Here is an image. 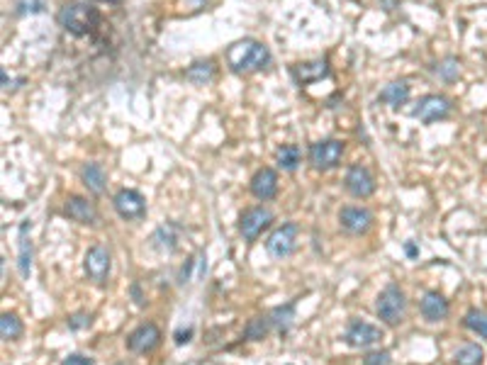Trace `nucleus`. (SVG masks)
<instances>
[{"label": "nucleus", "mask_w": 487, "mask_h": 365, "mask_svg": "<svg viewBox=\"0 0 487 365\" xmlns=\"http://www.w3.org/2000/svg\"><path fill=\"white\" fill-rule=\"evenodd\" d=\"M227 64L234 74H254L271 64V51L256 40H241L227 49Z\"/></svg>", "instance_id": "1"}, {"label": "nucleus", "mask_w": 487, "mask_h": 365, "mask_svg": "<svg viewBox=\"0 0 487 365\" xmlns=\"http://www.w3.org/2000/svg\"><path fill=\"white\" fill-rule=\"evenodd\" d=\"M61 30H66L74 37H85L100 25V12L93 6H85V3H66L64 8L56 15Z\"/></svg>", "instance_id": "2"}, {"label": "nucleus", "mask_w": 487, "mask_h": 365, "mask_svg": "<svg viewBox=\"0 0 487 365\" xmlns=\"http://www.w3.org/2000/svg\"><path fill=\"white\" fill-rule=\"evenodd\" d=\"M375 314L380 316V321H385L388 326H398L404 321L407 314V300H404V292L400 290V285L390 282L383 292L375 300Z\"/></svg>", "instance_id": "3"}, {"label": "nucleus", "mask_w": 487, "mask_h": 365, "mask_svg": "<svg viewBox=\"0 0 487 365\" xmlns=\"http://www.w3.org/2000/svg\"><path fill=\"white\" fill-rule=\"evenodd\" d=\"M343 156V142L339 139H322V142L309 146V163L317 171H332L341 163Z\"/></svg>", "instance_id": "4"}, {"label": "nucleus", "mask_w": 487, "mask_h": 365, "mask_svg": "<svg viewBox=\"0 0 487 365\" xmlns=\"http://www.w3.org/2000/svg\"><path fill=\"white\" fill-rule=\"evenodd\" d=\"M298 234H300V227L295 222L280 224V227L268 237V241H266V251L273 258H278V261H283V258H288L290 253L295 251V246H298Z\"/></svg>", "instance_id": "5"}, {"label": "nucleus", "mask_w": 487, "mask_h": 365, "mask_svg": "<svg viewBox=\"0 0 487 365\" xmlns=\"http://www.w3.org/2000/svg\"><path fill=\"white\" fill-rule=\"evenodd\" d=\"M83 268L88 280H93L95 285H105L110 278V271H112V256H110V251L105 246H93L85 253Z\"/></svg>", "instance_id": "6"}, {"label": "nucleus", "mask_w": 487, "mask_h": 365, "mask_svg": "<svg viewBox=\"0 0 487 365\" xmlns=\"http://www.w3.org/2000/svg\"><path fill=\"white\" fill-rule=\"evenodd\" d=\"M271 222H273V212L268 207H251L239 219V232L246 241H256L264 234V229L271 227Z\"/></svg>", "instance_id": "7"}, {"label": "nucleus", "mask_w": 487, "mask_h": 365, "mask_svg": "<svg viewBox=\"0 0 487 365\" xmlns=\"http://www.w3.org/2000/svg\"><path fill=\"white\" fill-rule=\"evenodd\" d=\"M451 114V100L443 95H424L412 110V117L422 119L424 124H432Z\"/></svg>", "instance_id": "8"}, {"label": "nucleus", "mask_w": 487, "mask_h": 365, "mask_svg": "<svg viewBox=\"0 0 487 365\" xmlns=\"http://www.w3.org/2000/svg\"><path fill=\"white\" fill-rule=\"evenodd\" d=\"M348 346L353 348H368V346H375L380 343L383 339V331L378 326L368 324V321H361V319H351L346 326V334H343Z\"/></svg>", "instance_id": "9"}, {"label": "nucleus", "mask_w": 487, "mask_h": 365, "mask_svg": "<svg viewBox=\"0 0 487 365\" xmlns=\"http://www.w3.org/2000/svg\"><path fill=\"white\" fill-rule=\"evenodd\" d=\"M112 207H114V212L119 214L122 219H139V217H144V212H146V200H144V195L142 193H137V190H119L117 195L112 198Z\"/></svg>", "instance_id": "10"}, {"label": "nucleus", "mask_w": 487, "mask_h": 365, "mask_svg": "<svg viewBox=\"0 0 487 365\" xmlns=\"http://www.w3.org/2000/svg\"><path fill=\"white\" fill-rule=\"evenodd\" d=\"M343 185H346L348 193H351L353 198H358V200L370 198V195L375 193V178L366 166H351V168H348L346 178H343Z\"/></svg>", "instance_id": "11"}, {"label": "nucleus", "mask_w": 487, "mask_h": 365, "mask_svg": "<svg viewBox=\"0 0 487 365\" xmlns=\"http://www.w3.org/2000/svg\"><path fill=\"white\" fill-rule=\"evenodd\" d=\"M159 343H161V329L156 324H151V321L137 326V329L127 336V348H130L132 353H151Z\"/></svg>", "instance_id": "12"}, {"label": "nucleus", "mask_w": 487, "mask_h": 365, "mask_svg": "<svg viewBox=\"0 0 487 365\" xmlns=\"http://www.w3.org/2000/svg\"><path fill=\"white\" fill-rule=\"evenodd\" d=\"M339 222L346 229L348 234H366L370 227H373V214L366 207H343L341 214H339Z\"/></svg>", "instance_id": "13"}, {"label": "nucleus", "mask_w": 487, "mask_h": 365, "mask_svg": "<svg viewBox=\"0 0 487 365\" xmlns=\"http://www.w3.org/2000/svg\"><path fill=\"white\" fill-rule=\"evenodd\" d=\"M251 193H254L256 200L266 203V200H273L275 193H278V173L273 168H261V171L254 173L251 178Z\"/></svg>", "instance_id": "14"}, {"label": "nucleus", "mask_w": 487, "mask_h": 365, "mask_svg": "<svg viewBox=\"0 0 487 365\" xmlns=\"http://www.w3.org/2000/svg\"><path fill=\"white\" fill-rule=\"evenodd\" d=\"M64 212H66V217L78 224H98V219H100L95 205L90 203L88 198H80V195H71V198L66 200Z\"/></svg>", "instance_id": "15"}, {"label": "nucleus", "mask_w": 487, "mask_h": 365, "mask_svg": "<svg viewBox=\"0 0 487 365\" xmlns=\"http://www.w3.org/2000/svg\"><path fill=\"white\" fill-rule=\"evenodd\" d=\"M419 312H422V316L427 321H443L448 316V302L443 295H438L436 290H429L427 295L422 297V302H419Z\"/></svg>", "instance_id": "16"}, {"label": "nucleus", "mask_w": 487, "mask_h": 365, "mask_svg": "<svg viewBox=\"0 0 487 365\" xmlns=\"http://www.w3.org/2000/svg\"><path fill=\"white\" fill-rule=\"evenodd\" d=\"M329 76V64L327 61H309V64H298L293 66V78L300 85L314 83V80H322Z\"/></svg>", "instance_id": "17"}, {"label": "nucleus", "mask_w": 487, "mask_h": 365, "mask_svg": "<svg viewBox=\"0 0 487 365\" xmlns=\"http://www.w3.org/2000/svg\"><path fill=\"white\" fill-rule=\"evenodd\" d=\"M80 180L93 195H103L105 188H108V173L103 171L100 163H85L80 168Z\"/></svg>", "instance_id": "18"}, {"label": "nucleus", "mask_w": 487, "mask_h": 365, "mask_svg": "<svg viewBox=\"0 0 487 365\" xmlns=\"http://www.w3.org/2000/svg\"><path fill=\"white\" fill-rule=\"evenodd\" d=\"M30 229H32V222H22L20 224V253H17V268H20V275L22 278H30L32 273V239H30Z\"/></svg>", "instance_id": "19"}, {"label": "nucleus", "mask_w": 487, "mask_h": 365, "mask_svg": "<svg viewBox=\"0 0 487 365\" xmlns=\"http://www.w3.org/2000/svg\"><path fill=\"white\" fill-rule=\"evenodd\" d=\"M378 100L380 103H388L390 108H400V105H404L409 100V85L404 80H393V83H388L380 90Z\"/></svg>", "instance_id": "20"}, {"label": "nucleus", "mask_w": 487, "mask_h": 365, "mask_svg": "<svg viewBox=\"0 0 487 365\" xmlns=\"http://www.w3.org/2000/svg\"><path fill=\"white\" fill-rule=\"evenodd\" d=\"M178 227H176L173 222H166L164 227H159L154 232V246L159 248V251H176V246H178Z\"/></svg>", "instance_id": "21"}, {"label": "nucleus", "mask_w": 487, "mask_h": 365, "mask_svg": "<svg viewBox=\"0 0 487 365\" xmlns=\"http://www.w3.org/2000/svg\"><path fill=\"white\" fill-rule=\"evenodd\" d=\"M185 78L193 85H207L214 78V61H195L188 71H185Z\"/></svg>", "instance_id": "22"}, {"label": "nucleus", "mask_w": 487, "mask_h": 365, "mask_svg": "<svg viewBox=\"0 0 487 365\" xmlns=\"http://www.w3.org/2000/svg\"><path fill=\"white\" fill-rule=\"evenodd\" d=\"M271 329H273L271 314H259V316H254L249 324H246V329H244V336H246L249 341H264L266 336L271 334Z\"/></svg>", "instance_id": "23"}, {"label": "nucleus", "mask_w": 487, "mask_h": 365, "mask_svg": "<svg viewBox=\"0 0 487 365\" xmlns=\"http://www.w3.org/2000/svg\"><path fill=\"white\" fill-rule=\"evenodd\" d=\"M293 319H295V300L288 302L283 307H275L271 312V321H273V329L280 331V334H288L290 326H293Z\"/></svg>", "instance_id": "24"}, {"label": "nucleus", "mask_w": 487, "mask_h": 365, "mask_svg": "<svg viewBox=\"0 0 487 365\" xmlns=\"http://www.w3.org/2000/svg\"><path fill=\"white\" fill-rule=\"evenodd\" d=\"M456 365H482L485 360V350L477 343H463L461 348L456 350Z\"/></svg>", "instance_id": "25"}, {"label": "nucleus", "mask_w": 487, "mask_h": 365, "mask_svg": "<svg viewBox=\"0 0 487 365\" xmlns=\"http://www.w3.org/2000/svg\"><path fill=\"white\" fill-rule=\"evenodd\" d=\"M300 158H302V153H300V148L295 146V144H285V146H280L278 151H275V163H278L283 171H290V173L300 166Z\"/></svg>", "instance_id": "26"}, {"label": "nucleus", "mask_w": 487, "mask_h": 365, "mask_svg": "<svg viewBox=\"0 0 487 365\" xmlns=\"http://www.w3.org/2000/svg\"><path fill=\"white\" fill-rule=\"evenodd\" d=\"M0 336H3V341L20 339V336H22V321L17 319V314L6 312V314L0 316Z\"/></svg>", "instance_id": "27"}, {"label": "nucleus", "mask_w": 487, "mask_h": 365, "mask_svg": "<svg viewBox=\"0 0 487 365\" xmlns=\"http://www.w3.org/2000/svg\"><path fill=\"white\" fill-rule=\"evenodd\" d=\"M434 74L441 80H446V83H453V80L461 76V61H458L456 56H446V59L434 66Z\"/></svg>", "instance_id": "28"}, {"label": "nucleus", "mask_w": 487, "mask_h": 365, "mask_svg": "<svg viewBox=\"0 0 487 365\" xmlns=\"http://www.w3.org/2000/svg\"><path fill=\"white\" fill-rule=\"evenodd\" d=\"M463 326L475 334H480L482 339H487V312L482 309H468L465 316H463Z\"/></svg>", "instance_id": "29"}, {"label": "nucleus", "mask_w": 487, "mask_h": 365, "mask_svg": "<svg viewBox=\"0 0 487 365\" xmlns=\"http://www.w3.org/2000/svg\"><path fill=\"white\" fill-rule=\"evenodd\" d=\"M69 329L71 331H80V329H88L90 324H93V316L88 314V312H76V314L69 316Z\"/></svg>", "instance_id": "30"}, {"label": "nucleus", "mask_w": 487, "mask_h": 365, "mask_svg": "<svg viewBox=\"0 0 487 365\" xmlns=\"http://www.w3.org/2000/svg\"><path fill=\"white\" fill-rule=\"evenodd\" d=\"M44 10V0H17V15H35Z\"/></svg>", "instance_id": "31"}, {"label": "nucleus", "mask_w": 487, "mask_h": 365, "mask_svg": "<svg viewBox=\"0 0 487 365\" xmlns=\"http://www.w3.org/2000/svg\"><path fill=\"white\" fill-rule=\"evenodd\" d=\"M363 365H390V353L388 350H370L363 358Z\"/></svg>", "instance_id": "32"}, {"label": "nucleus", "mask_w": 487, "mask_h": 365, "mask_svg": "<svg viewBox=\"0 0 487 365\" xmlns=\"http://www.w3.org/2000/svg\"><path fill=\"white\" fill-rule=\"evenodd\" d=\"M193 334H195L193 326H188V329H178V331H176V334H173L176 346H185V343H190V341H193Z\"/></svg>", "instance_id": "33"}, {"label": "nucleus", "mask_w": 487, "mask_h": 365, "mask_svg": "<svg viewBox=\"0 0 487 365\" xmlns=\"http://www.w3.org/2000/svg\"><path fill=\"white\" fill-rule=\"evenodd\" d=\"M61 365H93V358L80 355V353H71L69 358H64V363Z\"/></svg>", "instance_id": "34"}, {"label": "nucleus", "mask_w": 487, "mask_h": 365, "mask_svg": "<svg viewBox=\"0 0 487 365\" xmlns=\"http://www.w3.org/2000/svg\"><path fill=\"white\" fill-rule=\"evenodd\" d=\"M130 292H132V300H135V305L137 307H144V295H142L139 282H135V285L130 287Z\"/></svg>", "instance_id": "35"}, {"label": "nucleus", "mask_w": 487, "mask_h": 365, "mask_svg": "<svg viewBox=\"0 0 487 365\" xmlns=\"http://www.w3.org/2000/svg\"><path fill=\"white\" fill-rule=\"evenodd\" d=\"M193 266H195V258H190V261L185 263L183 268H180V275H178L180 282H188L190 280V271H193Z\"/></svg>", "instance_id": "36"}, {"label": "nucleus", "mask_w": 487, "mask_h": 365, "mask_svg": "<svg viewBox=\"0 0 487 365\" xmlns=\"http://www.w3.org/2000/svg\"><path fill=\"white\" fill-rule=\"evenodd\" d=\"M404 251H407V256L409 258H414V256H417V246H414V244H404Z\"/></svg>", "instance_id": "37"}, {"label": "nucleus", "mask_w": 487, "mask_h": 365, "mask_svg": "<svg viewBox=\"0 0 487 365\" xmlns=\"http://www.w3.org/2000/svg\"><path fill=\"white\" fill-rule=\"evenodd\" d=\"M100 3H119V0H100Z\"/></svg>", "instance_id": "38"}, {"label": "nucleus", "mask_w": 487, "mask_h": 365, "mask_svg": "<svg viewBox=\"0 0 487 365\" xmlns=\"http://www.w3.org/2000/svg\"><path fill=\"white\" fill-rule=\"evenodd\" d=\"M117 365H127V363H117Z\"/></svg>", "instance_id": "39"}]
</instances>
